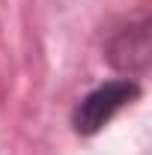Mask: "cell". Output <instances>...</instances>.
<instances>
[{
  "mask_svg": "<svg viewBox=\"0 0 152 155\" xmlns=\"http://www.w3.org/2000/svg\"><path fill=\"white\" fill-rule=\"evenodd\" d=\"M140 98V84L131 78H119V81H107L101 87H95L93 93L78 101L72 110V128L84 137L98 134L111 119H114L122 107H128Z\"/></svg>",
  "mask_w": 152,
  "mask_h": 155,
  "instance_id": "1",
  "label": "cell"
},
{
  "mask_svg": "<svg viewBox=\"0 0 152 155\" xmlns=\"http://www.w3.org/2000/svg\"><path fill=\"white\" fill-rule=\"evenodd\" d=\"M104 60L116 72L125 75H143L152 63V42H149V18H140L134 24L119 27L104 42Z\"/></svg>",
  "mask_w": 152,
  "mask_h": 155,
  "instance_id": "2",
  "label": "cell"
}]
</instances>
